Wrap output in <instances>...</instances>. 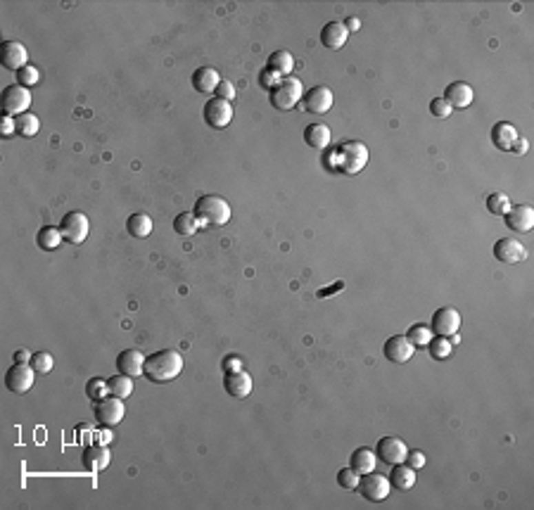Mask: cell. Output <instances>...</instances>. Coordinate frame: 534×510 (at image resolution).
Listing matches in <instances>:
<instances>
[{
  "mask_svg": "<svg viewBox=\"0 0 534 510\" xmlns=\"http://www.w3.org/2000/svg\"><path fill=\"white\" fill-rule=\"evenodd\" d=\"M152 228H154L152 218H150L147 214H143V212L131 214V216H128V221H126V230H128V235H131V238H147V235L152 233Z\"/></svg>",
  "mask_w": 534,
  "mask_h": 510,
  "instance_id": "obj_29",
  "label": "cell"
},
{
  "mask_svg": "<svg viewBox=\"0 0 534 510\" xmlns=\"http://www.w3.org/2000/svg\"><path fill=\"white\" fill-rule=\"evenodd\" d=\"M517 138H520V136H517L515 126L509 123V121H501V123H496V126L491 128V143H494L499 150H504V152H511L513 145L517 143Z\"/></svg>",
  "mask_w": 534,
  "mask_h": 510,
  "instance_id": "obj_24",
  "label": "cell"
},
{
  "mask_svg": "<svg viewBox=\"0 0 534 510\" xmlns=\"http://www.w3.org/2000/svg\"><path fill=\"white\" fill-rule=\"evenodd\" d=\"M216 98H221V100H226V102H233V98H235V85L231 83V81H221L216 85Z\"/></svg>",
  "mask_w": 534,
  "mask_h": 510,
  "instance_id": "obj_42",
  "label": "cell"
},
{
  "mask_svg": "<svg viewBox=\"0 0 534 510\" xmlns=\"http://www.w3.org/2000/svg\"><path fill=\"white\" fill-rule=\"evenodd\" d=\"M473 88L463 81H453L446 85V93H444V100L451 105V110H466V107L473 105Z\"/></svg>",
  "mask_w": 534,
  "mask_h": 510,
  "instance_id": "obj_20",
  "label": "cell"
},
{
  "mask_svg": "<svg viewBox=\"0 0 534 510\" xmlns=\"http://www.w3.org/2000/svg\"><path fill=\"white\" fill-rule=\"evenodd\" d=\"M389 484L397 487L402 491H409L415 484V470L406 463L392 465V475H389Z\"/></svg>",
  "mask_w": 534,
  "mask_h": 510,
  "instance_id": "obj_28",
  "label": "cell"
},
{
  "mask_svg": "<svg viewBox=\"0 0 534 510\" xmlns=\"http://www.w3.org/2000/svg\"><path fill=\"white\" fill-rule=\"evenodd\" d=\"M243 370V361L238 356H226L223 358V373L231 375V373H240Z\"/></svg>",
  "mask_w": 534,
  "mask_h": 510,
  "instance_id": "obj_45",
  "label": "cell"
},
{
  "mask_svg": "<svg viewBox=\"0 0 534 510\" xmlns=\"http://www.w3.org/2000/svg\"><path fill=\"white\" fill-rule=\"evenodd\" d=\"M278 81H280V79H278L274 72H269V69H264V74H261V85H264V88H274V85H276Z\"/></svg>",
  "mask_w": 534,
  "mask_h": 510,
  "instance_id": "obj_46",
  "label": "cell"
},
{
  "mask_svg": "<svg viewBox=\"0 0 534 510\" xmlns=\"http://www.w3.org/2000/svg\"><path fill=\"white\" fill-rule=\"evenodd\" d=\"M506 225L515 233H530L534 228V209L527 207V204L511 207L509 214H506Z\"/></svg>",
  "mask_w": 534,
  "mask_h": 510,
  "instance_id": "obj_17",
  "label": "cell"
},
{
  "mask_svg": "<svg viewBox=\"0 0 534 510\" xmlns=\"http://www.w3.org/2000/svg\"><path fill=\"white\" fill-rule=\"evenodd\" d=\"M192 214L197 216L200 225H214V228H221L231 221V204L218 195H205L195 202Z\"/></svg>",
  "mask_w": 534,
  "mask_h": 510,
  "instance_id": "obj_2",
  "label": "cell"
},
{
  "mask_svg": "<svg viewBox=\"0 0 534 510\" xmlns=\"http://www.w3.org/2000/svg\"><path fill=\"white\" fill-rule=\"evenodd\" d=\"M338 162L345 174L356 176L359 171L366 169V164H368V147L359 141L342 143V147L338 150Z\"/></svg>",
  "mask_w": 534,
  "mask_h": 510,
  "instance_id": "obj_4",
  "label": "cell"
},
{
  "mask_svg": "<svg viewBox=\"0 0 534 510\" xmlns=\"http://www.w3.org/2000/svg\"><path fill=\"white\" fill-rule=\"evenodd\" d=\"M62 240H64L62 230L55 228V225H43V228L39 230V235H36V245H39L41 249H45V252L57 249Z\"/></svg>",
  "mask_w": 534,
  "mask_h": 510,
  "instance_id": "obj_30",
  "label": "cell"
},
{
  "mask_svg": "<svg viewBox=\"0 0 534 510\" xmlns=\"http://www.w3.org/2000/svg\"><path fill=\"white\" fill-rule=\"evenodd\" d=\"M509 209H511V200L504 192H491L487 197V212L494 214V216H506Z\"/></svg>",
  "mask_w": 534,
  "mask_h": 510,
  "instance_id": "obj_36",
  "label": "cell"
},
{
  "mask_svg": "<svg viewBox=\"0 0 534 510\" xmlns=\"http://www.w3.org/2000/svg\"><path fill=\"white\" fill-rule=\"evenodd\" d=\"M406 453H409V447L397 437H382L378 442V449H376V456L387 465H399L406 460Z\"/></svg>",
  "mask_w": 534,
  "mask_h": 510,
  "instance_id": "obj_11",
  "label": "cell"
},
{
  "mask_svg": "<svg viewBox=\"0 0 534 510\" xmlns=\"http://www.w3.org/2000/svg\"><path fill=\"white\" fill-rule=\"evenodd\" d=\"M197 228H200V221H197V216L192 212L178 214V216H176V221H174V230L178 235H183V238H190V235H195Z\"/></svg>",
  "mask_w": 534,
  "mask_h": 510,
  "instance_id": "obj_33",
  "label": "cell"
},
{
  "mask_svg": "<svg viewBox=\"0 0 534 510\" xmlns=\"http://www.w3.org/2000/svg\"><path fill=\"white\" fill-rule=\"evenodd\" d=\"M304 143L314 150H325L330 145V128L325 123H311L304 131Z\"/></svg>",
  "mask_w": 534,
  "mask_h": 510,
  "instance_id": "obj_27",
  "label": "cell"
},
{
  "mask_svg": "<svg viewBox=\"0 0 534 510\" xmlns=\"http://www.w3.org/2000/svg\"><path fill=\"white\" fill-rule=\"evenodd\" d=\"M83 465L88 468L90 472H100L110 465L112 460V451L105 447V444H90V447L83 449V456H81Z\"/></svg>",
  "mask_w": 534,
  "mask_h": 510,
  "instance_id": "obj_19",
  "label": "cell"
},
{
  "mask_svg": "<svg viewBox=\"0 0 534 510\" xmlns=\"http://www.w3.org/2000/svg\"><path fill=\"white\" fill-rule=\"evenodd\" d=\"M85 396H88L93 404H98L100 399H105V396H110V387H107V380L103 378H90L88 382H85Z\"/></svg>",
  "mask_w": 534,
  "mask_h": 510,
  "instance_id": "obj_35",
  "label": "cell"
},
{
  "mask_svg": "<svg viewBox=\"0 0 534 510\" xmlns=\"http://www.w3.org/2000/svg\"><path fill=\"white\" fill-rule=\"evenodd\" d=\"M349 39V31L342 21H328V24L320 29V43L330 50H340L342 45Z\"/></svg>",
  "mask_w": 534,
  "mask_h": 510,
  "instance_id": "obj_21",
  "label": "cell"
},
{
  "mask_svg": "<svg viewBox=\"0 0 534 510\" xmlns=\"http://www.w3.org/2000/svg\"><path fill=\"white\" fill-rule=\"evenodd\" d=\"M52 366H55V358H52V354L39 351V354H34V356H31V368H34L36 373L45 375V373H50Z\"/></svg>",
  "mask_w": 534,
  "mask_h": 510,
  "instance_id": "obj_38",
  "label": "cell"
},
{
  "mask_svg": "<svg viewBox=\"0 0 534 510\" xmlns=\"http://www.w3.org/2000/svg\"><path fill=\"white\" fill-rule=\"evenodd\" d=\"M3 52H0V60H3V67L10 69V72H19L29 64V52H26L24 43L19 41H5Z\"/></svg>",
  "mask_w": 534,
  "mask_h": 510,
  "instance_id": "obj_14",
  "label": "cell"
},
{
  "mask_svg": "<svg viewBox=\"0 0 534 510\" xmlns=\"http://www.w3.org/2000/svg\"><path fill=\"white\" fill-rule=\"evenodd\" d=\"M39 81H41V72H39V67H34V64H26L24 69H19L17 72V83L24 85V88L36 85Z\"/></svg>",
  "mask_w": 534,
  "mask_h": 510,
  "instance_id": "obj_40",
  "label": "cell"
},
{
  "mask_svg": "<svg viewBox=\"0 0 534 510\" xmlns=\"http://www.w3.org/2000/svg\"><path fill=\"white\" fill-rule=\"evenodd\" d=\"M406 337H409V342L413 347H427V342L432 340V330L427 325H423V323H418V325H411L409 327V332H406Z\"/></svg>",
  "mask_w": 534,
  "mask_h": 510,
  "instance_id": "obj_37",
  "label": "cell"
},
{
  "mask_svg": "<svg viewBox=\"0 0 534 510\" xmlns=\"http://www.w3.org/2000/svg\"><path fill=\"white\" fill-rule=\"evenodd\" d=\"M14 363H31V354L26 349H19L14 351Z\"/></svg>",
  "mask_w": 534,
  "mask_h": 510,
  "instance_id": "obj_47",
  "label": "cell"
},
{
  "mask_svg": "<svg viewBox=\"0 0 534 510\" xmlns=\"http://www.w3.org/2000/svg\"><path fill=\"white\" fill-rule=\"evenodd\" d=\"M458 327H461V314L453 306H442V309H437L432 314V323H430L432 335L451 337L458 332Z\"/></svg>",
  "mask_w": 534,
  "mask_h": 510,
  "instance_id": "obj_8",
  "label": "cell"
},
{
  "mask_svg": "<svg viewBox=\"0 0 534 510\" xmlns=\"http://www.w3.org/2000/svg\"><path fill=\"white\" fill-rule=\"evenodd\" d=\"M190 81L197 93H214L216 85L221 83V76H218V72L212 67H197L195 72H192Z\"/></svg>",
  "mask_w": 534,
  "mask_h": 510,
  "instance_id": "obj_22",
  "label": "cell"
},
{
  "mask_svg": "<svg viewBox=\"0 0 534 510\" xmlns=\"http://www.w3.org/2000/svg\"><path fill=\"white\" fill-rule=\"evenodd\" d=\"M333 107V90L328 85H314L304 93V110L311 114H325Z\"/></svg>",
  "mask_w": 534,
  "mask_h": 510,
  "instance_id": "obj_15",
  "label": "cell"
},
{
  "mask_svg": "<svg viewBox=\"0 0 534 510\" xmlns=\"http://www.w3.org/2000/svg\"><path fill=\"white\" fill-rule=\"evenodd\" d=\"M359 482H361V475L354 468H342L338 472V484L342 489H359Z\"/></svg>",
  "mask_w": 534,
  "mask_h": 510,
  "instance_id": "obj_39",
  "label": "cell"
},
{
  "mask_svg": "<svg viewBox=\"0 0 534 510\" xmlns=\"http://www.w3.org/2000/svg\"><path fill=\"white\" fill-rule=\"evenodd\" d=\"M302 98H304V85L295 76L280 79V81L271 88V105H274L276 110H283V112L292 110Z\"/></svg>",
  "mask_w": 534,
  "mask_h": 510,
  "instance_id": "obj_3",
  "label": "cell"
},
{
  "mask_svg": "<svg viewBox=\"0 0 534 510\" xmlns=\"http://www.w3.org/2000/svg\"><path fill=\"white\" fill-rule=\"evenodd\" d=\"M527 147H530V145H527V141H525V138H517V143L513 145V150H511V152L525 154V152H527Z\"/></svg>",
  "mask_w": 534,
  "mask_h": 510,
  "instance_id": "obj_48",
  "label": "cell"
},
{
  "mask_svg": "<svg viewBox=\"0 0 534 510\" xmlns=\"http://www.w3.org/2000/svg\"><path fill=\"white\" fill-rule=\"evenodd\" d=\"M107 387H110V394L116 396V399H126V396L133 394V378L124 373H116L107 380Z\"/></svg>",
  "mask_w": 534,
  "mask_h": 510,
  "instance_id": "obj_31",
  "label": "cell"
},
{
  "mask_svg": "<svg viewBox=\"0 0 534 510\" xmlns=\"http://www.w3.org/2000/svg\"><path fill=\"white\" fill-rule=\"evenodd\" d=\"M126 416V406L124 399H116V396H105L95 404V420L103 427H116Z\"/></svg>",
  "mask_w": 534,
  "mask_h": 510,
  "instance_id": "obj_5",
  "label": "cell"
},
{
  "mask_svg": "<svg viewBox=\"0 0 534 510\" xmlns=\"http://www.w3.org/2000/svg\"><path fill=\"white\" fill-rule=\"evenodd\" d=\"M430 112H432V116H437V119H446L453 110L444 98H435L430 102Z\"/></svg>",
  "mask_w": 534,
  "mask_h": 510,
  "instance_id": "obj_41",
  "label": "cell"
},
{
  "mask_svg": "<svg viewBox=\"0 0 534 510\" xmlns=\"http://www.w3.org/2000/svg\"><path fill=\"white\" fill-rule=\"evenodd\" d=\"M31 105V90L24 85H8L3 90V114L8 116H19L24 112H29Z\"/></svg>",
  "mask_w": 534,
  "mask_h": 510,
  "instance_id": "obj_9",
  "label": "cell"
},
{
  "mask_svg": "<svg viewBox=\"0 0 534 510\" xmlns=\"http://www.w3.org/2000/svg\"><path fill=\"white\" fill-rule=\"evenodd\" d=\"M223 387H226L228 394L235 396V399H245V396H249V391H252V378H249V373H245V370L231 373V375H226V380H223Z\"/></svg>",
  "mask_w": 534,
  "mask_h": 510,
  "instance_id": "obj_23",
  "label": "cell"
},
{
  "mask_svg": "<svg viewBox=\"0 0 534 510\" xmlns=\"http://www.w3.org/2000/svg\"><path fill=\"white\" fill-rule=\"evenodd\" d=\"M389 489H392V484H389L387 477H382L380 472H366V475H361V482H359V491L361 496L366 498V501L371 503H380L384 501V498L389 496Z\"/></svg>",
  "mask_w": 534,
  "mask_h": 510,
  "instance_id": "obj_7",
  "label": "cell"
},
{
  "mask_svg": "<svg viewBox=\"0 0 534 510\" xmlns=\"http://www.w3.org/2000/svg\"><path fill=\"white\" fill-rule=\"evenodd\" d=\"M181 370H183V356H181L176 349H159L154 351L152 356L145 358V368H143V375L150 380V382H171L174 378H178Z\"/></svg>",
  "mask_w": 534,
  "mask_h": 510,
  "instance_id": "obj_1",
  "label": "cell"
},
{
  "mask_svg": "<svg viewBox=\"0 0 534 510\" xmlns=\"http://www.w3.org/2000/svg\"><path fill=\"white\" fill-rule=\"evenodd\" d=\"M427 349H430V356L435 358V361H446L449 356H451V340L449 337H432L430 342H427Z\"/></svg>",
  "mask_w": 534,
  "mask_h": 510,
  "instance_id": "obj_34",
  "label": "cell"
},
{
  "mask_svg": "<svg viewBox=\"0 0 534 510\" xmlns=\"http://www.w3.org/2000/svg\"><path fill=\"white\" fill-rule=\"evenodd\" d=\"M378 465V456L376 451L366 449V447H359L354 449V453H351L349 458V468H354L359 475H366V472H373Z\"/></svg>",
  "mask_w": 534,
  "mask_h": 510,
  "instance_id": "obj_26",
  "label": "cell"
},
{
  "mask_svg": "<svg viewBox=\"0 0 534 510\" xmlns=\"http://www.w3.org/2000/svg\"><path fill=\"white\" fill-rule=\"evenodd\" d=\"M205 121L212 128H226L233 121V105L221 98H212L205 105Z\"/></svg>",
  "mask_w": 534,
  "mask_h": 510,
  "instance_id": "obj_13",
  "label": "cell"
},
{
  "mask_svg": "<svg viewBox=\"0 0 534 510\" xmlns=\"http://www.w3.org/2000/svg\"><path fill=\"white\" fill-rule=\"evenodd\" d=\"M342 24H345L347 26V31H349V34H351V31H359V19H356V17H349V19H345V21H342Z\"/></svg>",
  "mask_w": 534,
  "mask_h": 510,
  "instance_id": "obj_49",
  "label": "cell"
},
{
  "mask_svg": "<svg viewBox=\"0 0 534 510\" xmlns=\"http://www.w3.org/2000/svg\"><path fill=\"white\" fill-rule=\"evenodd\" d=\"M266 69L274 72L278 79H285V76H290V72L295 69V57H292L287 50H276L274 55L269 57V62H266Z\"/></svg>",
  "mask_w": 534,
  "mask_h": 510,
  "instance_id": "obj_25",
  "label": "cell"
},
{
  "mask_svg": "<svg viewBox=\"0 0 534 510\" xmlns=\"http://www.w3.org/2000/svg\"><path fill=\"white\" fill-rule=\"evenodd\" d=\"M494 256L501 264H517V261L527 259V249L520 240L515 238H501L494 245Z\"/></svg>",
  "mask_w": 534,
  "mask_h": 510,
  "instance_id": "obj_12",
  "label": "cell"
},
{
  "mask_svg": "<svg viewBox=\"0 0 534 510\" xmlns=\"http://www.w3.org/2000/svg\"><path fill=\"white\" fill-rule=\"evenodd\" d=\"M0 133H3V138H10L12 133H17V123H14V116L3 114V121H0Z\"/></svg>",
  "mask_w": 534,
  "mask_h": 510,
  "instance_id": "obj_44",
  "label": "cell"
},
{
  "mask_svg": "<svg viewBox=\"0 0 534 510\" xmlns=\"http://www.w3.org/2000/svg\"><path fill=\"white\" fill-rule=\"evenodd\" d=\"M143 368H145V356L138 349H124V351L116 356V370L124 375H131V378H138L143 375Z\"/></svg>",
  "mask_w": 534,
  "mask_h": 510,
  "instance_id": "obj_18",
  "label": "cell"
},
{
  "mask_svg": "<svg viewBox=\"0 0 534 510\" xmlns=\"http://www.w3.org/2000/svg\"><path fill=\"white\" fill-rule=\"evenodd\" d=\"M413 351H415V347L411 345L409 337H406V335H394V337H389V340L384 342V347H382L384 358H387V361H392V363H406V361H411Z\"/></svg>",
  "mask_w": 534,
  "mask_h": 510,
  "instance_id": "obj_16",
  "label": "cell"
},
{
  "mask_svg": "<svg viewBox=\"0 0 534 510\" xmlns=\"http://www.w3.org/2000/svg\"><path fill=\"white\" fill-rule=\"evenodd\" d=\"M36 382V370L31 363H14L12 368L5 373V387L14 394H26Z\"/></svg>",
  "mask_w": 534,
  "mask_h": 510,
  "instance_id": "obj_10",
  "label": "cell"
},
{
  "mask_svg": "<svg viewBox=\"0 0 534 510\" xmlns=\"http://www.w3.org/2000/svg\"><path fill=\"white\" fill-rule=\"evenodd\" d=\"M60 230L64 235V240L72 245H81L85 238H88V230H90V223H88V216L83 212H69L62 216L60 221Z\"/></svg>",
  "mask_w": 534,
  "mask_h": 510,
  "instance_id": "obj_6",
  "label": "cell"
},
{
  "mask_svg": "<svg viewBox=\"0 0 534 510\" xmlns=\"http://www.w3.org/2000/svg\"><path fill=\"white\" fill-rule=\"evenodd\" d=\"M14 123H17V133L21 138H34L36 133H39L41 128V121L36 114H31V112H24V114L14 116Z\"/></svg>",
  "mask_w": 534,
  "mask_h": 510,
  "instance_id": "obj_32",
  "label": "cell"
},
{
  "mask_svg": "<svg viewBox=\"0 0 534 510\" xmlns=\"http://www.w3.org/2000/svg\"><path fill=\"white\" fill-rule=\"evenodd\" d=\"M404 463L411 465L413 470H420V468L425 465V456L420 453V451H409V453H406V460H404Z\"/></svg>",
  "mask_w": 534,
  "mask_h": 510,
  "instance_id": "obj_43",
  "label": "cell"
}]
</instances>
